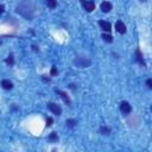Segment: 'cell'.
<instances>
[{
  "mask_svg": "<svg viewBox=\"0 0 152 152\" xmlns=\"http://www.w3.org/2000/svg\"><path fill=\"white\" fill-rule=\"evenodd\" d=\"M36 11H37L36 4L32 0H21L15 7V12L26 20H33L36 15Z\"/></svg>",
  "mask_w": 152,
  "mask_h": 152,
  "instance_id": "1",
  "label": "cell"
},
{
  "mask_svg": "<svg viewBox=\"0 0 152 152\" xmlns=\"http://www.w3.org/2000/svg\"><path fill=\"white\" fill-rule=\"evenodd\" d=\"M74 64H75L76 68H80V69L88 68L91 64V59L89 57H87V56H77L74 59Z\"/></svg>",
  "mask_w": 152,
  "mask_h": 152,
  "instance_id": "2",
  "label": "cell"
},
{
  "mask_svg": "<svg viewBox=\"0 0 152 152\" xmlns=\"http://www.w3.org/2000/svg\"><path fill=\"white\" fill-rule=\"evenodd\" d=\"M120 112H121L122 115H125V116L129 115V114L132 113V106L129 104V102L122 101V102L120 103Z\"/></svg>",
  "mask_w": 152,
  "mask_h": 152,
  "instance_id": "3",
  "label": "cell"
},
{
  "mask_svg": "<svg viewBox=\"0 0 152 152\" xmlns=\"http://www.w3.org/2000/svg\"><path fill=\"white\" fill-rule=\"evenodd\" d=\"M48 108H49V110H50L52 114H55V115H61V114H62V108H61V106L57 104V103H55V102H49V103H48Z\"/></svg>",
  "mask_w": 152,
  "mask_h": 152,
  "instance_id": "4",
  "label": "cell"
},
{
  "mask_svg": "<svg viewBox=\"0 0 152 152\" xmlns=\"http://www.w3.org/2000/svg\"><path fill=\"white\" fill-rule=\"evenodd\" d=\"M81 4L83 6L84 11L88 12V13H90V12H93L95 10V2L91 1V0H81Z\"/></svg>",
  "mask_w": 152,
  "mask_h": 152,
  "instance_id": "5",
  "label": "cell"
},
{
  "mask_svg": "<svg viewBox=\"0 0 152 152\" xmlns=\"http://www.w3.org/2000/svg\"><path fill=\"white\" fill-rule=\"evenodd\" d=\"M55 91L61 96V99L63 100V102L65 103V104H68V106H70L71 104V100H70V97L68 96V94L65 93V91H63V90H61V89H55Z\"/></svg>",
  "mask_w": 152,
  "mask_h": 152,
  "instance_id": "6",
  "label": "cell"
},
{
  "mask_svg": "<svg viewBox=\"0 0 152 152\" xmlns=\"http://www.w3.org/2000/svg\"><path fill=\"white\" fill-rule=\"evenodd\" d=\"M115 30H116V32H119L120 34H124V33L127 32V27H126V25L124 24V21H121V20H118V21L115 23Z\"/></svg>",
  "mask_w": 152,
  "mask_h": 152,
  "instance_id": "7",
  "label": "cell"
},
{
  "mask_svg": "<svg viewBox=\"0 0 152 152\" xmlns=\"http://www.w3.org/2000/svg\"><path fill=\"white\" fill-rule=\"evenodd\" d=\"M135 62H137L138 64L142 65V66H146V62H145V59H144V56H142L140 49H137V50H135Z\"/></svg>",
  "mask_w": 152,
  "mask_h": 152,
  "instance_id": "8",
  "label": "cell"
},
{
  "mask_svg": "<svg viewBox=\"0 0 152 152\" xmlns=\"http://www.w3.org/2000/svg\"><path fill=\"white\" fill-rule=\"evenodd\" d=\"M100 10H101L103 13H108V12H110V11L113 10V5H112V2H109V1H102L101 5H100Z\"/></svg>",
  "mask_w": 152,
  "mask_h": 152,
  "instance_id": "9",
  "label": "cell"
},
{
  "mask_svg": "<svg viewBox=\"0 0 152 152\" xmlns=\"http://www.w3.org/2000/svg\"><path fill=\"white\" fill-rule=\"evenodd\" d=\"M99 26H100V28L102 30V31H104V32H110L112 31V25H110V23H108V21H106V20H99Z\"/></svg>",
  "mask_w": 152,
  "mask_h": 152,
  "instance_id": "10",
  "label": "cell"
},
{
  "mask_svg": "<svg viewBox=\"0 0 152 152\" xmlns=\"http://www.w3.org/2000/svg\"><path fill=\"white\" fill-rule=\"evenodd\" d=\"M1 87H2L5 90H11V89L13 88V82L5 78V80L1 81Z\"/></svg>",
  "mask_w": 152,
  "mask_h": 152,
  "instance_id": "11",
  "label": "cell"
},
{
  "mask_svg": "<svg viewBox=\"0 0 152 152\" xmlns=\"http://www.w3.org/2000/svg\"><path fill=\"white\" fill-rule=\"evenodd\" d=\"M101 38H102V40L106 42V43H112V42H113V37H112L108 32L102 33V34H101Z\"/></svg>",
  "mask_w": 152,
  "mask_h": 152,
  "instance_id": "12",
  "label": "cell"
},
{
  "mask_svg": "<svg viewBox=\"0 0 152 152\" xmlns=\"http://www.w3.org/2000/svg\"><path fill=\"white\" fill-rule=\"evenodd\" d=\"M48 139H49L50 142H57V141H58V134H57L56 132H51V133L49 134Z\"/></svg>",
  "mask_w": 152,
  "mask_h": 152,
  "instance_id": "13",
  "label": "cell"
},
{
  "mask_svg": "<svg viewBox=\"0 0 152 152\" xmlns=\"http://www.w3.org/2000/svg\"><path fill=\"white\" fill-rule=\"evenodd\" d=\"M99 131H100V133L102 135H109L110 134V128L108 126H101Z\"/></svg>",
  "mask_w": 152,
  "mask_h": 152,
  "instance_id": "14",
  "label": "cell"
},
{
  "mask_svg": "<svg viewBox=\"0 0 152 152\" xmlns=\"http://www.w3.org/2000/svg\"><path fill=\"white\" fill-rule=\"evenodd\" d=\"M45 4H46V6H48L49 8L53 10V8H56V6H57V0H45Z\"/></svg>",
  "mask_w": 152,
  "mask_h": 152,
  "instance_id": "15",
  "label": "cell"
},
{
  "mask_svg": "<svg viewBox=\"0 0 152 152\" xmlns=\"http://www.w3.org/2000/svg\"><path fill=\"white\" fill-rule=\"evenodd\" d=\"M65 125H66V127H69V128H74V127L77 125V121L74 120V119H68V120L65 121Z\"/></svg>",
  "mask_w": 152,
  "mask_h": 152,
  "instance_id": "16",
  "label": "cell"
},
{
  "mask_svg": "<svg viewBox=\"0 0 152 152\" xmlns=\"http://www.w3.org/2000/svg\"><path fill=\"white\" fill-rule=\"evenodd\" d=\"M5 63H6L7 65H10V66H13V65H14V57H13V55H10V56L5 59Z\"/></svg>",
  "mask_w": 152,
  "mask_h": 152,
  "instance_id": "17",
  "label": "cell"
},
{
  "mask_svg": "<svg viewBox=\"0 0 152 152\" xmlns=\"http://www.w3.org/2000/svg\"><path fill=\"white\" fill-rule=\"evenodd\" d=\"M52 124H53V119L51 118V116H48L46 118V127H50V126H52Z\"/></svg>",
  "mask_w": 152,
  "mask_h": 152,
  "instance_id": "18",
  "label": "cell"
},
{
  "mask_svg": "<svg viewBox=\"0 0 152 152\" xmlns=\"http://www.w3.org/2000/svg\"><path fill=\"white\" fill-rule=\"evenodd\" d=\"M57 74H58V70H57V68H56V66H52L50 75H51V76H55V75H57Z\"/></svg>",
  "mask_w": 152,
  "mask_h": 152,
  "instance_id": "19",
  "label": "cell"
},
{
  "mask_svg": "<svg viewBox=\"0 0 152 152\" xmlns=\"http://www.w3.org/2000/svg\"><path fill=\"white\" fill-rule=\"evenodd\" d=\"M146 86H147L148 89H152V80L151 78H147L146 80Z\"/></svg>",
  "mask_w": 152,
  "mask_h": 152,
  "instance_id": "20",
  "label": "cell"
},
{
  "mask_svg": "<svg viewBox=\"0 0 152 152\" xmlns=\"http://www.w3.org/2000/svg\"><path fill=\"white\" fill-rule=\"evenodd\" d=\"M4 12H5V6L0 4V15H1V14H2Z\"/></svg>",
  "mask_w": 152,
  "mask_h": 152,
  "instance_id": "21",
  "label": "cell"
},
{
  "mask_svg": "<svg viewBox=\"0 0 152 152\" xmlns=\"http://www.w3.org/2000/svg\"><path fill=\"white\" fill-rule=\"evenodd\" d=\"M69 88H70V89H72V90H75V84H72V83H71V84H69Z\"/></svg>",
  "mask_w": 152,
  "mask_h": 152,
  "instance_id": "22",
  "label": "cell"
},
{
  "mask_svg": "<svg viewBox=\"0 0 152 152\" xmlns=\"http://www.w3.org/2000/svg\"><path fill=\"white\" fill-rule=\"evenodd\" d=\"M32 48H33V50H34V51H38V50H39V49L36 46V45H32Z\"/></svg>",
  "mask_w": 152,
  "mask_h": 152,
  "instance_id": "23",
  "label": "cell"
},
{
  "mask_svg": "<svg viewBox=\"0 0 152 152\" xmlns=\"http://www.w3.org/2000/svg\"><path fill=\"white\" fill-rule=\"evenodd\" d=\"M0 43H1V42H0Z\"/></svg>",
  "mask_w": 152,
  "mask_h": 152,
  "instance_id": "24",
  "label": "cell"
}]
</instances>
